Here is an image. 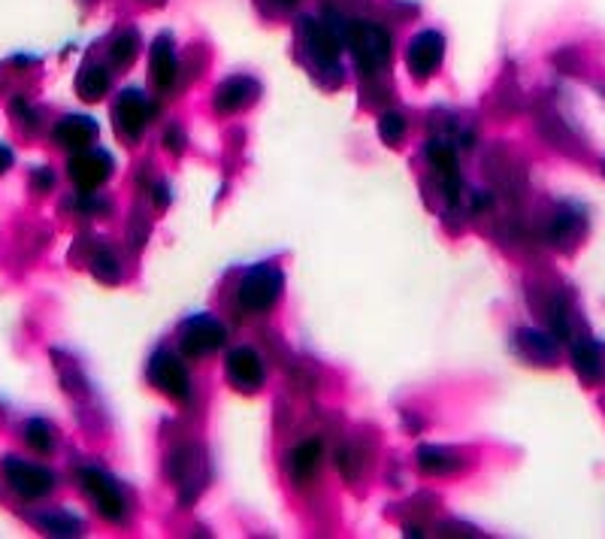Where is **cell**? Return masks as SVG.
Listing matches in <instances>:
<instances>
[{
	"instance_id": "6da1fadb",
	"label": "cell",
	"mask_w": 605,
	"mask_h": 539,
	"mask_svg": "<svg viewBox=\"0 0 605 539\" xmlns=\"http://www.w3.org/2000/svg\"><path fill=\"white\" fill-rule=\"evenodd\" d=\"M340 40L352 49L354 61L366 73H376L388 64L390 34L376 22H348L340 28Z\"/></svg>"
},
{
	"instance_id": "7a4b0ae2",
	"label": "cell",
	"mask_w": 605,
	"mask_h": 539,
	"mask_svg": "<svg viewBox=\"0 0 605 539\" xmlns=\"http://www.w3.org/2000/svg\"><path fill=\"white\" fill-rule=\"evenodd\" d=\"M282 286H285V279L279 273V267H254L242 276L240 288H237V303L246 312H267L270 307H275V300L282 298Z\"/></svg>"
},
{
	"instance_id": "3957f363",
	"label": "cell",
	"mask_w": 605,
	"mask_h": 539,
	"mask_svg": "<svg viewBox=\"0 0 605 539\" xmlns=\"http://www.w3.org/2000/svg\"><path fill=\"white\" fill-rule=\"evenodd\" d=\"M0 473H3V479H7L12 491L24 497V500H40L55 488V473L40 467V464H31V460L15 458V455H7L0 460Z\"/></svg>"
},
{
	"instance_id": "277c9868",
	"label": "cell",
	"mask_w": 605,
	"mask_h": 539,
	"mask_svg": "<svg viewBox=\"0 0 605 539\" xmlns=\"http://www.w3.org/2000/svg\"><path fill=\"white\" fill-rule=\"evenodd\" d=\"M149 379L152 385L164 391L173 401H188L191 397V379L188 370L173 352H155L149 361Z\"/></svg>"
},
{
	"instance_id": "5b68a950",
	"label": "cell",
	"mask_w": 605,
	"mask_h": 539,
	"mask_svg": "<svg viewBox=\"0 0 605 539\" xmlns=\"http://www.w3.org/2000/svg\"><path fill=\"white\" fill-rule=\"evenodd\" d=\"M80 479L82 488L92 497V504L97 506V512H101L103 518H109V521H122V518H125V497H122L118 485H115L106 473L88 467V470L80 473Z\"/></svg>"
},
{
	"instance_id": "8992f818",
	"label": "cell",
	"mask_w": 605,
	"mask_h": 539,
	"mask_svg": "<svg viewBox=\"0 0 605 539\" xmlns=\"http://www.w3.org/2000/svg\"><path fill=\"white\" fill-rule=\"evenodd\" d=\"M149 115H152V106L149 101H146V94L137 92V89L122 92V97H118V104H115L113 110L115 131L134 143V139L143 137V131H146V125H149Z\"/></svg>"
},
{
	"instance_id": "52a82bcc",
	"label": "cell",
	"mask_w": 605,
	"mask_h": 539,
	"mask_svg": "<svg viewBox=\"0 0 605 539\" xmlns=\"http://www.w3.org/2000/svg\"><path fill=\"white\" fill-rule=\"evenodd\" d=\"M228 340V331L216 322V319H209V315H197L191 322L185 324L182 331V352L188 357H206L218 352L221 345Z\"/></svg>"
},
{
	"instance_id": "ba28073f",
	"label": "cell",
	"mask_w": 605,
	"mask_h": 539,
	"mask_svg": "<svg viewBox=\"0 0 605 539\" xmlns=\"http://www.w3.org/2000/svg\"><path fill=\"white\" fill-rule=\"evenodd\" d=\"M442 55H446V40H442V34L424 31V34L411 37L409 52H406V64H409L415 80H427L439 68Z\"/></svg>"
},
{
	"instance_id": "9c48e42d",
	"label": "cell",
	"mask_w": 605,
	"mask_h": 539,
	"mask_svg": "<svg viewBox=\"0 0 605 539\" xmlns=\"http://www.w3.org/2000/svg\"><path fill=\"white\" fill-rule=\"evenodd\" d=\"M109 173H113V162H109V155H103V152H88L82 149L80 155H73L70 158V179L73 185L80 188V191H94V188H101L106 179H109Z\"/></svg>"
},
{
	"instance_id": "30bf717a",
	"label": "cell",
	"mask_w": 605,
	"mask_h": 539,
	"mask_svg": "<svg viewBox=\"0 0 605 539\" xmlns=\"http://www.w3.org/2000/svg\"><path fill=\"white\" fill-rule=\"evenodd\" d=\"M303 37H306L309 55L315 58L321 68H336L343 40H340V34L333 31L331 24L319 22V19H303Z\"/></svg>"
},
{
	"instance_id": "8fae6325",
	"label": "cell",
	"mask_w": 605,
	"mask_h": 539,
	"mask_svg": "<svg viewBox=\"0 0 605 539\" xmlns=\"http://www.w3.org/2000/svg\"><path fill=\"white\" fill-rule=\"evenodd\" d=\"M228 376L240 391H258L263 385L261 355L254 349H249V345L233 349L228 355Z\"/></svg>"
},
{
	"instance_id": "7c38bea8",
	"label": "cell",
	"mask_w": 605,
	"mask_h": 539,
	"mask_svg": "<svg viewBox=\"0 0 605 539\" xmlns=\"http://www.w3.org/2000/svg\"><path fill=\"white\" fill-rule=\"evenodd\" d=\"M261 92V85L249 76H230L228 82H221L216 92V110L218 113H240L249 104H254V97Z\"/></svg>"
},
{
	"instance_id": "4fadbf2b",
	"label": "cell",
	"mask_w": 605,
	"mask_h": 539,
	"mask_svg": "<svg viewBox=\"0 0 605 539\" xmlns=\"http://www.w3.org/2000/svg\"><path fill=\"white\" fill-rule=\"evenodd\" d=\"M101 134V127L88 115H67L55 125V139L64 146V149H88L94 139Z\"/></svg>"
},
{
	"instance_id": "5bb4252c",
	"label": "cell",
	"mask_w": 605,
	"mask_h": 539,
	"mask_svg": "<svg viewBox=\"0 0 605 539\" xmlns=\"http://www.w3.org/2000/svg\"><path fill=\"white\" fill-rule=\"evenodd\" d=\"M149 73L152 82L158 89H170L176 82V73H179V58H176V46H173L170 34H160L155 43H152L149 55Z\"/></svg>"
},
{
	"instance_id": "9a60e30c",
	"label": "cell",
	"mask_w": 605,
	"mask_h": 539,
	"mask_svg": "<svg viewBox=\"0 0 605 539\" xmlns=\"http://www.w3.org/2000/svg\"><path fill=\"white\" fill-rule=\"evenodd\" d=\"M427 158H430V167L442 176L448 200H457V191H460V170H457L455 149L448 146L446 139H434V143L427 146Z\"/></svg>"
},
{
	"instance_id": "2e32d148",
	"label": "cell",
	"mask_w": 605,
	"mask_h": 539,
	"mask_svg": "<svg viewBox=\"0 0 605 539\" xmlns=\"http://www.w3.org/2000/svg\"><path fill=\"white\" fill-rule=\"evenodd\" d=\"M321 439H306V443H300L291 455H288V473H291V479H298V483H306L315 476L321 464Z\"/></svg>"
},
{
	"instance_id": "e0dca14e",
	"label": "cell",
	"mask_w": 605,
	"mask_h": 539,
	"mask_svg": "<svg viewBox=\"0 0 605 539\" xmlns=\"http://www.w3.org/2000/svg\"><path fill=\"white\" fill-rule=\"evenodd\" d=\"M572 364L584 382H599L605 376V355L594 340H582L572 349Z\"/></svg>"
},
{
	"instance_id": "ac0fdd59",
	"label": "cell",
	"mask_w": 605,
	"mask_h": 539,
	"mask_svg": "<svg viewBox=\"0 0 605 539\" xmlns=\"http://www.w3.org/2000/svg\"><path fill=\"white\" fill-rule=\"evenodd\" d=\"M76 92L88 104L101 101L103 94L109 92V73H106V68H101V64H85L80 70V76H76Z\"/></svg>"
},
{
	"instance_id": "d6986e66",
	"label": "cell",
	"mask_w": 605,
	"mask_h": 539,
	"mask_svg": "<svg viewBox=\"0 0 605 539\" xmlns=\"http://www.w3.org/2000/svg\"><path fill=\"white\" fill-rule=\"evenodd\" d=\"M418 464H421V470L434 473V476H451V473L463 467V458H457L455 452H448V448L427 446L418 452Z\"/></svg>"
},
{
	"instance_id": "ffe728a7",
	"label": "cell",
	"mask_w": 605,
	"mask_h": 539,
	"mask_svg": "<svg viewBox=\"0 0 605 539\" xmlns=\"http://www.w3.org/2000/svg\"><path fill=\"white\" fill-rule=\"evenodd\" d=\"M518 345H521V352H524L530 361H542V364H549V361H554V355H557V349H554V343H551L545 333L539 331H521L518 333Z\"/></svg>"
},
{
	"instance_id": "44dd1931",
	"label": "cell",
	"mask_w": 605,
	"mask_h": 539,
	"mask_svg": "<svg viewBox=\"0 0 605 539\" xmlns=\"http://www.w3.org/2000/svg\"><path fill=\"white\" fill-rule=\"evenodd\" d=\"M24 443L34 448V452H40V455H49V452L55 448V436H52V427H49L46 422H40V418L28 422V425H24Z\"/></svg>"
},
{
	"instance_id": "7402d4cb",
	"label": "cell",
	"mask_w": 605,
	"mask_h": 539,
	"mask_svg": "<svg viewBox=\"0 0 605 539\" xmlns=\"http://www.w3.org/2000/svg\"><path fill=\"white\" fill-rule=\"evenodd\" d=\"M137 49H139L137 31H125V34H118L113 40V46H109V58H113V64L125 68V64H131V61L137 58Z\"/></svg>"
},
{
	"instance_id": "603a6c76",
	"label": "cell",
	"mask_w": 605,
	"mask_h": 539,
	"mask_svg": "<svg viewBox=\"0 0 605 539\" xmlns=\"http://www.w3.org/2000/svg\"><path fill=\"white\" fill-rule=\"evenodd\" d=\"M92 273L97 282H106V286H115L118 279H122V267H118V261H115L113 252H97L92 261Z\"/></svg>"
},
{
	"instance_id": "cb8c5ba5",
	"label": "cell",
	"mask_w": 605,
	"mask_h": 539,
	"mask_svg": "<svg viewBox=\"0 0 605 539\" xmlns=\"http://www.w3.org/2000/svg\"><path fill=\"white\" fill-rule=\"evenodd\" d=\"M378 134H382V139L385 143H400L403 137H406V118H403L400 113H385L382 118H378Z\"/></svg>"
},
{
	"instance_id": "d4e9b609",
	"label": "cell",
	"mask_w": 605,
	"mask_h": 539,
	"mask_svg": "<svg viewBox=\"0 0 605 539\" xmlns=\"http://www.w3.org/2000/svg\"><path fill=\"white\" fill-rule=\"evenodd\" d=\"M43 528L46 533H58V537H73V533H80V521L67 516H49L43 518Z\"/></svg>"
},
{
	"instance_id": "484cf974",
	"label": "cell",
	"mask_w": 605,
	"mask_h": 539,
	"mask_svg": "<svg viewBox=\"0 0 605 539\" xmlns=\"http://www.w3.org/2000/svg\"><path fill=\"white\" fill-rule=\"evenodd\" d=\"M582 230V221L572 216V213H560L557 221H554V240L563 242L570 240V237H575Z\"/></svg>"
},
{
	"instance_id": "4316f807",
	"label": "cell",
	"mask_w": 605,
	"mask_h": 539,
	"mask_svg": "<svg viewBox=\"0 0 605 539\" xmlns=\"http://www.w3.org/2000/svg\"><path fill=\"white\" fill-rule=\"evenodd\" d=\"M357 467H361V458L352 446L340 448V470L345 473V479H354L357 476Z\"/></svg>"
},
{
	"instance_id": "83f0119b",
	"label": "cell",
	"mask_w": 605,
	"mask_h": 539,
	"mask_svg": "<svg viewBox=\"0 0 605 539\" xmlns=\"http://www.w3.org/2000/svg\"><path fill=\"white\" fill-rule=\"evenodd\" d=\"M182 131H170V134H167V149L170 152H182Z\"/></svg>"
},
{
	"instance_id": "f1b7e54d",
	"label": "cell",
	"mask_w": 605,
	"mask_h": 539,
	"mask_svg": "<svg viewBox=\"0 0 605 539\" xmlns=\"http://www.w3.org/2000/svg\"><path fill=\"white\" fill-rule=\"evenodd\" d=\"M12 167V152L0 143V173H7Z\"/></svg>"
},
{
	"instance_id": "f546056e",
	"label": "cell",
	"mask_w": 605,
	"mask_h": 539,
	"mask_svg": "<svg viewBox=\"0 0 605 539\" xmlns=\"http://www.w3.org/2000/svg\"><path fill=\"white\" fill-rule=\"evenodd\" d=\"M275 3H279V7H294L298 0H275Z\"/></svg>"
}]
</instances>
